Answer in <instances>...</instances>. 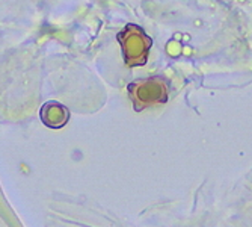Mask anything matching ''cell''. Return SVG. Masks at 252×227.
<instances>
[{"mask_svg":"<svg viewBox=\"0 0 252 227\" xmlns=\"http://www.w3.org/2000/svg\"><path fill=\"white\" fill-rule=\"evenodd\" d=\"M118 41L123 47L124 61L128 67H139L147 62L153 41L142 28L127 25L126 29L118 34Z\"/></svg>","mask_w":252,"mask_h":227,"instance_id":"cell-1","label":"cell"},{"mask_svg":"<svg viewBox=\"0 0 252 227\" xmlns=\"http://www.w3.org/2000/svg\"><path fill=\"white\" fill-rule=\"evenodd\" d=\"M128 91L136 111L168 102V83L160 77L134 82L128 86Z\"/></svg>","mask_w":252,"mask_h":227,"instance_id":"cell-2","label":"cell"},{"mask_svg":"<svg viewBox=\"0 0 252 227\" xmlns=\"http://www.w3.org/2000/svg\"><path fill=\"white\" fill-rule=\"evenodd\" d=\"M68 118H70V114H68V109L59 103H47L44 105V108L41 109V120L44 121V124H47L49 127H62Z\"/></svg>","mask_w":252,"mask_h":227,"instance_id":"cell-3","label":"cell"}]
</instances>
